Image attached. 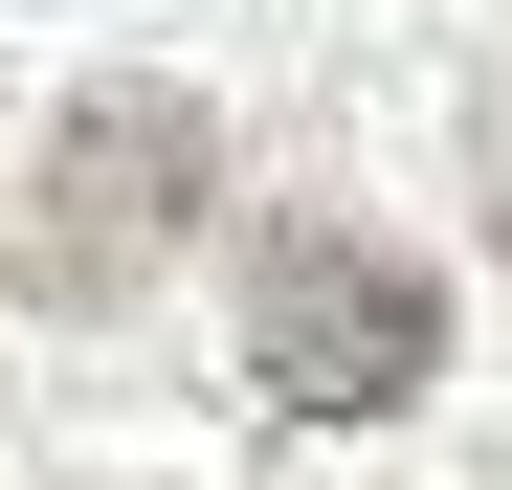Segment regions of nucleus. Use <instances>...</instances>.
<instances>
[{"instance_id": "1", "label": "nucleus", "mask_w": 512, "mask_h": 490, "mask_svg": "<svg viewBox=\"0 0 512 490\" xmlns=\"http://www.w3.org/2000/svg\"><path fill=\"white\" fill-rule=\"evenodd\" d=\"M201 201H223V134H201V90L134 67V90H67V112H45L0 268H23V312H134V290L201 245Z\"/></svg>"}, {"instance_id": "2", "label": "nucleus", "mask_w": 512, "mask_h": 490, "mask_svg": "<svg viewBox=\"0 0 512 490\" xmlns=\"http://www.w3.org/2000/svg\"><path fill=\"white\" fill-rule=\"evenodd\" d=\"M245 379L290 401V424H401L423 379H446V290L401 268L357 223H268L245 245Z\"/></svg>"}]
</instances>
